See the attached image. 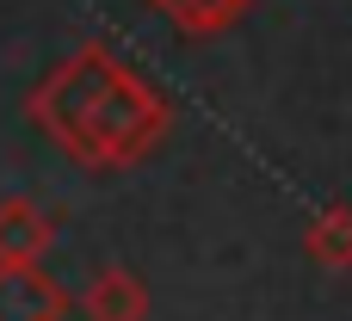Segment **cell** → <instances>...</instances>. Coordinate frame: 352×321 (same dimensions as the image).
<instances>
[{
  "label": "cell",
  "instance_id": "cell-1",
  "mask_svg": "<svg viewBox=\"0 0 352 321\" xmlns=\"http://www.w3.org/2000/svg\"><path fill=\"white\" fill-rule=\"evenodd\" d=\"M173 130V105L136 74V68H111V80L99 87L87 124H80V142L68 161L93 167V173H118V167H136L142 155L161 148V136Z\"/></svg>",
  "mask_w": 352,
  "mask_h": 321
},
{
  "label": "cell",
  "instance_id": "cell-2",
  "mask_svg": "<svg viewBox=\"0 0 352 321\" xmlns=\"http://www.w3.org/2000/svg\"><path fill=\"white\" fill-rule=\"evenodd\" d=\"M111 68H118V56H111L105 43H80L68 62H56V68L25 93V118H31V124H37L62 155H74L80 124H87V111H93L99 87L111 80Z\"/></svg>",
  "mask_w": 352,
  "mask_h": 321
},
{
  "label": "cell",
  "instance_id": "cell-3",
  "mask_svg": "<svg viewBox=\"0 0 352 321\" xmlns=\"http://www.w3.org/2000/svg\"><path fill=\"white\" fill-rule=\"evenodd\" d=\"M68 291L43 272V260H6L0 266V321H62Z\"/></svg>",
  "mask_w": 352,
  "mask_h": 321
},
{
  "label": "cell",
  "instance_id": "cell-4",
  "mask_svg": "<svg viewBox=\"0 0 352 321\" xmlns=\"http://www.w3.org/2000/svg\"><path fill=\"white\" fill-rule=\"evenodd\" d=\"M56 241V223L31 198H0V266L6 260H43Z\"/></svg>",
  "mask_w": 352,
  "mask_h": 321
},
{
  "label": "cell",
  "instance_id": "cell-5",
  "mask_svg": "<svg viewBox=\"0 0 352 321\" xmlns=\"http://www.w3.org/2000/svg\"><path fill=\"white\" fill-rule=\"evenodd\" d=\"M80 309H87V321H148V285L124 266H105L87 285Z\"/></svg>",
  "mask_w": 352,
  "mask_h": 321
},
{
  "label": "cell",
  "instance_id": "cell-6",
  "mask_svg": "<svg viewBox=\"0 0 352 321\" xmlns=\"http://www.w3.org/2000/svg\"><path fill=\"white\" fill-rule=\"evenodd\" d=\"M303 254H309L322 272H352V210L346 204H334V210H322V217L309 223Z\"/></svg>",
  "mask_w": 352,
  "mask_h": 321
},
{
  "label": "cell",
  "instance_id": "cell-7",
  "mask_svg": "<svg viewBox=\"0 0 352 321\" xmlns=\"http://www.w3.org/2000/svg\"><path fill=\"white\" fill-rule=\"evenodd\" d=\"M248 6H254V0H179L167 19H173L186 37H223V31H229Z\"/></svg>",
  "mask_w": 352,
  "mask_h": 321
},
{
  "label": "cell",
  "instance_id": "cell-8",
  "mask_svg": "<svg viewBox=\"0 0 352 321\" xmlns=\"http://www.w3.org/2000/svg\"><path fill=\"white\" fill-rule=\"evenodd\" d=\"M148 6H161V12H173V6H179V0H148Z\"/></svg>",
  "mask_w": 352,
  "mask_h": 321
}]
</instances>
